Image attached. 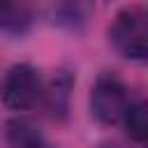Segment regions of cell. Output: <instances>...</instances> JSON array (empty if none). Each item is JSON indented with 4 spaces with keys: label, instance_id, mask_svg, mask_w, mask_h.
Here are the masks:
<instances>
[{
    "label": "cell",
    "instance_id": "cell-1",
    "mask_svg": "<svg viewBox=\"0 0 148 148\" xmlns=\"http://www.w3.org/2000/svg\"><path fill=\"white\" fill-rule=\"evenodd\" d=\"M111 46L127 60H146L148 56V14L139 5L120 9L109 28Z\"/></svg>",
    "mask_w": 148,
    "mask_h": 148
},
{
    "label": "cell",
    "instance_id": "cell-2",
    "mask_svg": "<svg viewBox=\"0 0 148 148\" xmlns=\"http://www.w3.org/2000/svg\"><path fill=\"white\" fill-rule=\"evenodd\" d=\"M44 83L30 62H16L7 69L0 88L2 104L12 111H30L42 102Z\"/></svg>",
    "mask_w": 148,
    "mask_h": 148
},
{
    "label": "cell",
    "instance_id": "cell-3",
    "mask_svg": "<svg viewBox=\"0 0 148 148\" xmlns=\"http://www.w3.org/2000/svg\"><path fill=\"white\" fill-rule=\"evenodd\" d=\"M130 92L123 79L113 72H102L90 90V113L95 120L102 125H116L120 123L127 104H130Z\"/></svg>",
    "mask_w": 148,
    "mask_h": 148
},
{
    "label": "cell",
    "instance_id": "cell-4",
    "mask_svg": "<svg viewBox=\"0 0 148 148\" xmlns=\"http://www.w3.org/2000/svg\"><path fill=\"white\" fill-rule=\"evenodd\" d=\"M72 88H74V76L65 69L56 72L53 79L44 86L42 92V102L49 111L51 118L56 120H65L69 113V102H72Z\"/></svg>",
    "mask_w": 148,
    "mask_h": 148
},
{
    "label": "cell",
    "instance_id": "cell-5",
    "mask_svg": "<svg viewBox=\"0 0 148 148\" xmlns=\"http://www.w3.org/2000/svg\"><path fill=\"white\" fill-rule=\"evenodd\" d=\"M32 7L28 0H0V32L21 37L32 25Z\"/></svg>",
    "mask_w": 148,
    "mask_h": 148
},
{
    "label": "cell",
    "instance_id": "cell-6",
    "mask_svg": "<svg viewBox=\"0 0 148 148\" xmlns=\"http://www.w3.org/2000/svg\"><path fill=\"white\" fill-rule=\"evenodd\" d=\"M92 12V0H58L53 5V23L65 30H79L86 25Z\"/></svg>",
    "mask_w": 148,
    "mask_h": 148
},
{
    "label": "cell",
    "instance_id": "cell-7",
    "mask_svg": "<svg viewBox=\"0 0 148 148\" xmlns=\"http://www.w3.org/2000/svg\"><path fill=\"white\" fill-rule=\"evenodd\" d=\"M5 141L9 148H49L42 132L25 118H12L5 125Z\"/></svg>",
    "mask_w": 148,
    "mask_h": 148
},
{
    "label": "cell",
    "instance_id": "cell-8",
    "mask_svg": "<svg viewBox=\"0 0 148 148\" xmlns=\"http://www.w3.org/2000/svg\"><path fill=\"white\" fill-rule=\"evenodd\" d=\"M120 123L132 141L143 143L148 139V106H146V102H130Z\"/></svg>",
    "mask_w": 148,
    "mask_h": 148
},
{
    "label": "cell",
    "instance_id": "cell-9",
    "mask_svg": "<svg viewBox=\"0 0 148 148\" xmlns=\"http://www.w3.org/2000/svg\"><path fill=\"white\" fill-rule=\"evenodd\" d=\"M99 148H120V146H116V143H104V146H99Z\"/></svg>",
    "mask_w": 148,
    "mask_h": 148
}]
</instances>
